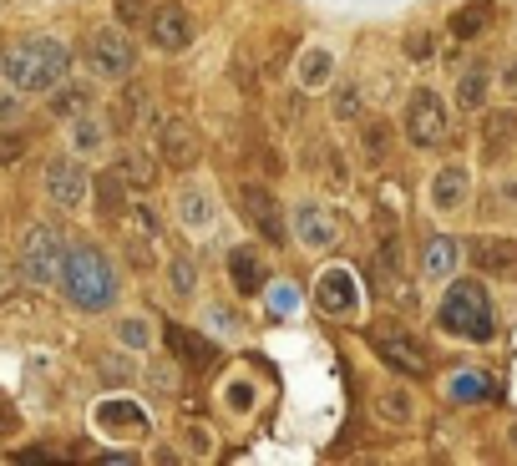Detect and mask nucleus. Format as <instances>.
Returning a JSON list of instances; mask_svg holds the SVG:
<instances>
[{
  "label": "nucleus",
  "instance_id": "nucleus-40",
  "mask_svg": "<svg viewBox=\"0 0 517 466\" xmlns=\"http://www.w3.org/2000/svg\"><path fill=\"white\" fill-rule=\"evenodd\" d=\"M183 441H188V451H193L198 461H208V456H213V431H208V426H188V431H183Z\"/></svg>",
  "mask_w": 517,
  "mask_h": 466
},
{
  "label": "nucleus",
  "instance_id": "nucleus-14",
  "mask_svg": "<svg viewBox=\"0 0 517 466\" xmlns=\"http://www.w3.org/2000/svg\"><path fill=\"white\" fill-rule=\"evenodd\" d=\"M517 142V107H492L482 112L477 122V152H482V163H502L507 152Z\"/></svg>",
  "mask_w": 517,
  "mask_h": 466
},
{
  "label": "nucleus",
  "instance_id": "nucleus-35",
  "mask_svg": "<svg viewBox=\"0 0 517 466\" xmlns=\"http://www.w3.org/2000/svg\"><path fill=\"white\" fill-rule=\"evenodd\" d=\"M168 340H173V350H183L188 360H213V340H203V335H188V330H168Z\"/></svg>",
  "mask_w": 517,
  "mask_h": 466
},
{
  "label": "nucleus",
  "instance_id": "nucleus-33",
  "mask_svg": "<svg viewBox=\"0 0 517 466\" xmlns=\"http://www.w3.org/2000/svg\"><path fill=\"white\" fill-rule=\"evenodd\" d=\"M254 401H259L254 380H229V385H224V406H229L234 416H249V411H254Z\"/></svg>",
  "mask_w": 517,
  "mask_h": 466
},
{
  "label": "nucleus",
  "instance_id": "nucleus-10",
  "mask_svg": "<svg viewBox=\"0 0 517 466\" xmlns=\"http://www.w3.org/2000/svg\"><path fill=\"white\" fill-rule=\"evenodd\" d=\"M46 198L56 208H82L92 198V178L82 168V152H61V158L46 163Z\"/></svg>",
  "mask_w": 517,
  "mask_h": 466
},
{
  "label": "nucleus",
  "instance_id": "nucleus-23",
  "mask_svg": "<svg viewBox=\"0 0 517 466\" xmlns=\"http://www.w3.org/2000/svg\"><path fill=\"white\" fill-rule=\"evenodd\" d=\"M487 92H492V66H467V71L457 76V107H462V112L482 117V112H487Z\"/></svg>",
  "mask_w": 517,
  "mask_h": 466
},
{
  "label": "nucleus",
  "instance_id": "nucleus-29",
  "mask_svg": "<svg viewBox=\"0 0 517 466\" xmlns=\"http://www.w3.org/2000/svg\"><path fill=\"white\" fill-rule=\"evenodd\" d=\"M376 416L391 421V426H411L416 421V401L406 391H396V385H386V391H376Z\"/></svg>",
  "mask_w": 517,
  "mask_h": 466
},
{
  "label": "nucleus",
  "instance_id": "nucleus-37",
  "mask_svg": "<svg viewBox=\"0 0 517 466\" xmlns=\"http://www.w3.org/2000/svg\"><path fill=\"white\" fill-rule=\"evenodd\" d=\"M117 122H122V127H137V122H147V92H142V87H127Z\"/></svg>",
  "mask_w": 517,
  "mask_h": 466
},
{
  "label": "nucleus",
  "instance_id": "nucleus-17",
  "mask_svg": "<svg viewBox=\"0 0 517 466\" xmlns=\"http://www.w3.org/2000/svg\"><path fill=\"white\" fill-rule=\"evenodd\" d=\"M426 198L436 213H462L467 198H472V173L462 163H447V168H436L431 183H426Z\"/></svg>",
  "mask_w": 517,
  "mask_h": 466
},
{
  "label": "nucleus",
  "instance_id": "nucleus-34",
  "mask_svg": "<svg viewBox=\"0 0 517 466\" xmlns=\"http://www.w3.org/2000/svg\"><path fill=\"white\" fill-rule=\"evenodd\" d=\"M203 320H208V330H213V335H224V340L244 335V320L234 315V309H224V304H213V309H203Z\"/></svg>",
  "mask_w": 517,
  "mask_h": 466
},
{
  "label": "nucleus",
  "instance_id": "nucleus-4",
  "mask_svg": "<svg viewBox=\"0 0 517 466\" xmlns=\"http://www.w3.org/2000/svg\"><path fill=\"white\" fill-rule=\"evenodd\" d=\"M61 259H66V239L51 223H26L21 244H16V274L26 284H56L61 279Z\"/></svg>",
  "mask_w": 517,
  "mask_h": 466
},
{
  "label": "nucleus",
  "instance_id": "nucleus-12",
  "mask_svg": "<svg viewBox=\"0 0 517 466\" xmlns=\"http://www.w3.org/2000/svg\"><path fill=\"white\" fill-rule=\"evenodd\" d=\"M294 239H300L305 249H335L340 244V218L330 213V203H320V198H300L294 203Z\"/></svg>",
  "mask_w": 517,
  "mask_h": 466
},
{
  "label": "nucleus",
  "instance_id": "nucleus-30",
  "mask_svg": "<svg viewBox=\"0 0 517 466\" xmlns=\"http://www.w3.org/2000/svg\"><path fill=\"white\" fill-rule=\"evenodd\" d=\"M117 173L127 178V188H153V183H158V163H153V158H147V152H142V147H132V152H122V158H117Z\"/></svg>",
  "mask_w": 517,
  "mask_h": 466
},
{
  "label": "nucleus",
  "instance_id": "nucleus-9",
  "mask_svg": "<svg viewBox=\"0 0 517 466\" xmlns=\"http://www.w3.org/2000/svg\"><path fill=\"white\" fill-rule=\"evenodd\" d=\"M87 61H92L97 76H107V82H122V76H132L137 51H132V41H127V26H102V31H92Z\"/></svg>",
  "mask_w": 517,
  "mask_h": 466
},
{
  "label": "nucleus",
  "instance_id": "nucleus-22",
  "mask_svg": "<svg viewBox=\"0 0 517 466\" xmlns=\"http://www.w3.org/2000/svg\"><path fill=\"white\" fill-rule=\"evenodd\" d=\"M391 142H396L391 122L365 117V122H360V163H365V168H386V163H391Z\"/></svg>",
  "mask_w": 517,
  "mask_h": 466
},
{
  "label": "nucleus",
  "instance_id": "nucleus-15",
  "mask_svg": "<svg viewBox=\"0 0 517 466\" xmlns=\"http://www.w3.org/2000/svg\"><path fill=\"white\" fill-rule=\"evenodd\" d=\"M467 259L487 279H512L517 274V239H507V233H487V239L467 244Z\"/></svg>",
  "mask_w": 517,
  "mask_h": 466
},
{
  "label": "nucleus",
  "instance_id": "nucleus-13",
  "mask_svg": "<svg viewBox=\"0 0 517 466\" xmlns=\"http://www.w3.org/2000/svg\"><path fill=\"white\" fill-rule=\"evenodd\" d=\"M147 36H153V46L163 56H178V51L193 46V21H188V11L178 6V0H168V6H158L153 16H147Z\"/></svg>",
  "mask_w": 517,
  "mask_h": 466
},
{
  "label": "nucleus",
  "instance_id": "nucleus-24",
  "mask_svg": "<svg viewBox=\"0 0 517 466\" xmlns=\"http://www.w3.org/2000/svg\"><path fill=\"white\" fill-rule=\"evenodd\" d=\"M66 137H71V152H82V158H97V152L107 147V122L82 112V117H71L66 122Z\"/></svg>",
  "mask_w": 517,
  "mask_h": 466
},
{
  "label": "nucleus",
  "instance_id": "nucleus-7",
  "mask_svg": "<svg viewBox=\"0 0 517 466\" xmlns=\"http://www.w3.org/2000/svg\"><path fill=\"white\" fill-rule=\"evenodd\" d=\"M239 213L254 223V233L264 244H284L289 239V218H284V208H279V198L264 188V183H239Z\"/></svg>",
  "mask_w": 517,
  "mask_h": 466
},
{
  "label": "nucleus",
  "instance_id": "nucleus-43",
  "mask_svg": "<svg viewBox=\"0 0 517 466\" xmlns=\"http://www.w3.org/2000/svg\"><path fill=\"white\" fill-rule=\"evenodd\" d=\"M502 87H507V92H517V56H507V61H502Z\"/></svg>",
  "mask_w": 517,
  "mask_h": 466
},
{
  "label": "nucleus",
  "instance_id": "nucleus-36",
  "mask_svg": "<svg viewBox=\"0 0 517 466\" xmlns=\"http://www.w3.org/2000/svg\"><path fill=\"white\" fill-rule=\"evenodd\" d=\"M153 244H158V233H132V239H127V259H132L137 269H153V264H158Z\"/></svg>",
  "mask_w": 517,
  "mask_h": 466
},
{
  "label": "nucleus",
  "instance_id": "nucleus-16",
  "mask_svg": "<svg viewBox=\"0 0 517 466\" xmlns=\"http://www.w3.org/2000/svg\"><path fill=\"white\" fill-rule=\"evenodd\" d=\"M229 284L239 299H254L269 289V259L254 249V244H234L229 249Z\"/></svg>",
  "mask_w": 517,
  "mask_h": 466
},
{
  "label": "nucleus",
  "instance_id": "nucleus-3",
  "mask_svg": "<svg viewBox=\"0 0 517 466\" xmlns=\"http://www.w3.org/2000/svg\"><path fill=\"white\" fill-rule=\"evenodd\" d=\"M436 325L452 340L487 345L497 335V304H492L487 284L482 279H452L447 294H441V304H436Z\"/></svg>",
  "mask_w": 517,
  "mask_h": 466
},
{
  "label": "nucleus",
  "instance_id": "nucleus-26",
  "mask_svg": "<svg viewBox=\"0 0 517 466\" xmlns=\"http://www.w3.org/2000/svg\"><path fill=\"white\" fill-rule=\"evenodd\" d=\"M92 193H97V213L102 218H122L127 213V178L112 168V173H102L97 183H92Z\"/></svg>",
  "mask_w": 517,
  "mask_h": 466
},
{
  "label": "nucleus",
  "instance_id": "nucleus-25",
  "mask_svg": "<svg viewBox=\"0 0 517 466\" xmlns=\"http://www.w3.org/2000/svg\"><path fill=\"white\" fill-rule=\"evenodd\" d=\"M487 26H492V0H467V6L452 11V21H447L452 41H477Z\"/></svg>",
  "mask_w": 517,
  "mask_h": 466
},
{
  "label": "nucleus",
  "instance_id": "nucleus-47",
  "mask_svg": "<svg viewBox=\"0 0 517 466\" xmlns=\"http://www.w3.org/2000/svg\"><path fill=\"white\" fill-rule=\"evenodd\" d=\"M507 441H512V446H517V426H512V431H507Z\"/></svg>",
  "mask_w": 517,
  "mask_h": 466
},
{
  "label": "nucleus",
  "instance_id": "nucleus-21",
  "mask_svg": "<svg viewBox=\"0 0 517 466\" xmlns=\"http://www.w3.org/2000/svg\"><path fill=\"white\" fill-rule=\"evenodd\" d=\"M335 82V51L330 46H305L300 61H294V87L300 92H320Z\"/></svg>",
  "mask_w": 517,
  "mask_h": 466
},
{
  "label": "nucleus",
  "instance_id": "nucleus-38",
  "mask_svg": "<svg viewBox=\"0 0 517 466\" xmlns=\"http://www.w3.org/2000/svg\"><path fill=\"white\" fill-rule=\"evenodd\" d=\"M452 396H457V401H467V396H492V380H482V375H457V380H452Z\"/></svg>",
  "mask_w": 517,
  "mask_h": 466
},
{
  "label": "nucleus",
  "instance_id": "nucleus-6",
  "mask_svg": "<svg viewBox=\"0 0 517 466\" xmlns=\"http://www.w3.org/2000/svg\"><path fill=\"white\" fill-rule=\"evenodd\" d=\"M401 127H406V137H411L416 147H441V142L452 137V107L441 102V92L416 87V92H411V102H406Z\"/></svg>",
  "mask_w": 517,
  "mask_h": 466
},
{
  "label": "nucleus",
  "instance_id": "nucleus-28",
  "mask_svg": "<svg viewBox=\"0 0 517 466\" xmlns=\"http://www.w3.org/2000/svg\"><path fill=\"white\" fill-rule=\"evenodd\" d=\"M330 112H335V122L360 127V122H365V97H360V87H355V82H335V92H330Z\"/></svg>",
  "mask_w": 517,
  "mask_h": 466
},
{
  "label": "nucleus",
  "instance_id": "nucleus-42",
  "mask_svg": "<svg viewBox=\"0 0 517 466\" xmlns=\"http://www.w3.org/2000/svg\"><path fill=\"white\" fill-rule=\"evenodd\" d=\"M21 97H26V92H16V87H6V92H0V127L21 122Z\"/></svg>",
  "mask_w": 517,
  "mask_h": 466
},
{
  "label": "nucleus",
  "instance_id": "nucleus-45",
  "mask_svg": "<svg viewBox=\"0 0 517 466\" xmlns=\"http://www.w3.org/2000/svg\"><path fill=\"white\" fill-rule=\"evenodd\" d=\"M497 198H502V203H517V178H502V188H497Z\"/></svg>",
  "mask_w": 517,
  "mask_h": 466
},
{
  "label": "nucleus",
  "instance_id": "nucleus-39",
  "mask_svg": "<svg viewBox=\"0 0 517 466\" xmlns=\"http://www.w3.org/2000/svg\"><path fill=\"white\" fill-rule=\"evenodd\" d=\"M112 11H117V26H137V21L153 16V11H147V0H112Z\"/></svg>",
  "mask_w": 517,
  "mask_h": 466
},
{
  "label": "nucleus",
  "instance_id": "nucleus-2",
  "mask_svg": "<svg viewBox=\"0 0 517 466\" xmlns=\"http://www.w3.org/2000/svg\"><path fill=\"white\" fill-rule=\"evenodd\" d=\"M61 294H66V304H77L82 315H102V309H112L117 304V269H112V259L97 249V244H66V259H61Z\"/></svg>",
  "mask_w": 517,
  "mask_h": 466
},
{
  "label": "nucleus",
  "instance_id": "nucleus-46",
  "mask_svg": "<svg viewBox=\"0 0 517 466\" xmlns=\"http://www.w3.org/2000/svg\"><path fill=\"white\" fill-rule=\"evenodd\" d=\"M11 426H16V421H11V411H6V396H0V436H11Z\"/></svg>",
  "mask_w": 517,
  "mask_h": 466
},
{
  "label": "nucleus",
  "instance_id": "nucleus-1",
  "mask_svg": "<svg viewBox=\"0 0 517 466\" xmlns=\"http://www.w3.org/2000/svg\"><path fill=\"white\" fill-rule=\"evenodd\" d=\"M66 71H71V46L56 36H31V41H16L0 51V82L26 97L56 92L66 82Z\"/></svg>",
  "mask_w": 517,
  "mask_h": 466
},
{
  "label": "nucleus",
  "instance_id": "nucleus-19",
  "mask_svg": "<svg viewBox=\"0 0 517 466\" xmlns=\"http://www.w3.org/2000/svg\"><path fill=\"white\" fill-rule=\"evenodd\" d=\"M173 208H178V223H183L188 233H203V228H213V218H218V203H213V188H208V183H183Z\"/></svg>",
  "mask_w": 517,
  "mask_h": 466
},
{
  "label": "nucleus",
  "instance_id": "nucleus-5",
  "mask_svg": "<svg viewBox=\"0 0 517 466\" xmlns=\"http://www.w3.org/2000/svg\"><path fill=\"white\" fill-rule=\"evenodd\" d=\"M365 340H371V350H376L391 370H401V375H411V380L431 375V355H426V345H421L411 330H401L396 320H376L371 330H365Z\"/></svg>",
  "mask_w": 517,
  "mask_h": 466
},
{
  "label": "nucleus",
  "instance_id": "nucleus-31",
  "mask_svg": "<svg viewBox=\"0 0 517 466\" xmlns=\"http://www.w3.org/2000/svg\"><path fill=\"white\" fill-rule=\"evenodd\" d=\"M117 340H122L127 350H153L158 330H153V320H147V315H122V320H117Z\"/></svg>",
  "mask_w": 517,
  "mask_h": 466
},
{
  "label": "nucleus",
  "instance_id": "nucleus-41",
  "mask_svg": "<svg viewBox=\"0 0 517 466\" xmlns=\"http://www.w3.org/2000/svg\"><path fill=\"white\" fill-rule=\"evenodd\" d=\"M102 375H107V380H117V385H127V380L137 375V365H132L127 355H107V360H102Z\"/></svg>",
  "mask_w": 517,
  "mask_h": 466
},
{
  "label": "nucleus",
  "instance_id": "nucleus-20",
  "mask_svg": "<svg viewBox=\"0 0 517 466\" xmlns=\"http://www.w3.org/2000/svg\"><path fill=\"white\" fill-rule=\"evenodd\" d=\"M457 264H462L457 239H447V233L426 239V249H421V279H426V284H452V279H457Z\"/></svg>",
  "mask_w": 517,
  "mask_h": 466
},
{
  "label": "nucleus",
  "instance_id": "nucleus-8",
  "mask_svg": "<svg viewBox=\"0 0 517 466\" xmlns=\"http://www.w3.org/2000/svg\"><path fill=\"white\" fill-rule=\"evenodd\" d=\"M92 421H97V431L112 436V441H147V436H153V416H147V406H137V401H127V396L97 401Z\"/></svg>",
  "mask_w": 517,
  "mask_h": 466
},
{
  "label": "nucleus",
  "instance_id": "nucleus-27",
  "mask_svg": "<svg viewBox=\"0 0 517 466\" xmlns=\"http://www.w3.org/2000/svg\"><path fill=\"white\" fill-rule=\"evenodd\" d=\"M46 97H51V112L66 117V122L82 117V112H92V87H87V82H61V87L46 92Z\"/></svg>",
  "mask_w": 517,
  "mask_h": 466
},
{
  "label": "nucleus",
  "instance_id": "nucleus-18",
  "mask_svg": "<svg viewBox=\"0 0 517 466\" xmlns=\"http://www.w3.org/2000/svg\"><path fill=\"white\" fill-rule=\"evenodd\" d=\"M198 132L183 122V117H168L163 127H158V158L168 163V168H193L198 163Z\"/></svg>",
  "mask_w": 517,
  "mask_h": 466
},
{
  "label": "nucleus",
  "instance_id": "nucleus-11",
  "mask_svg": "<svg viewBox=\"0 0 517 466\" xmlns=\"http://www.w3.org/2000/svg\"><path fill=\"white\" fill-rule=\"evenodd\" d=\"M315 309H320V315H335V320L355 315V309H360V279H355V269H345V264L320 269V279H315Z\"/></svg>",
  "mask_w": 517,
  "mask_h": 466
},
{
  "label": "nucleus",
  "instance_id": "nucleus-44",
  "mask_svg": "<svg viewBox=\"0 0 517 466\" xmlns=\"http://www.w3.org/2000/svg\"><path fill=\"white\" fill-rule=\"evenodd\" d=\"M426 41H431V36H426V31H416V36H411V46H406V51H411V56H431V46H426Z\"/></svg>",
  "mask_w": 517,
  "mask_h": 466
},
{
  "label": "nucleus",
  "instance_id": "nucleus-32",
  "mask_svg": "<svg viewBox=\"0 0 517 466\" xmlns=\"http://www.w3.org/2000/svg\"><path fill=\"white\" fill-rule=\"evenodd\" d=\"M198 264L188 259V254H178V259H168V289H173V299H193L198 294Z\"/></svg>",
  "mask_w": 517,
  "mask_h": 466
}]
</instances>
